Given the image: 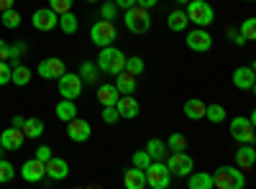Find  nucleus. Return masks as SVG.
<instances>
[{
  "label": "nucleus",
  "mask_w": 256,
  "mask_h": 189,
  "mask_svg": "<svg viewBox=\"0 0 256 189\" xmlns=\"http://www.w3.org/2000/svg\"><path fill=\"white\" fill-rule=\"evenodd\" d=\"M212 187L216 189H244L246 187V174L236 164H226V166L212 172Z\"/></svg>",
  "instance_id": "nucleus-1"
},
{
  "label": "nucleus",
  "mask_w": 256,
  "mask_h": 189,
  "mask_svg": "<svg viewBox=\"0 0 256 189\" xmlns=\"http://www.w3.org/2000/svg\"><path fill=\"white\" fill-rule=\"evenodd\" d=\"M123 23L126 28L136 33V36H144L152 31V10H146L141 5H131V8H126V15H123Z\"/></svg>",
  "instance_id": "nucleus-2"
},
{
  "label": "nucleus",
  "mask_w": 256,
  "mask_h": 189,
  "mask_svg": "<svg viewBox=\"0 0 256 189\" xmlns=\"http://www.w3.org/2000/svg\"><path fill=\"white\" fill-rule=\"evenodd\" d=\"M98 69L100 72H105V74H118V72H123L126 69V54L120 51V49H116L113 44L110 46H102L100 49V54H98Z\"/></svg>",
  "instance_id": "nucleus-3"
},
{
  "label": "nucleus",
  "mask_w": 256,
  "mask_h": 189,
  "mask_svg": "<svg viewBox=\"0 0 256 189\" xmlns=\"http://www.w3.org/2000/svg\"><path fill=\"white\" fill-rule=\"evenodd\" d=\"M184 13L190 18V23H195L198 28H208L212 20H216V10H212V5L208 0H190Z\"/></svg>",
  "instance_id": "nucleus-4"
},
{
  "label": "nucleus",
  "mask_w": 256,
  "mask_h": 189,
  "mask_svg": "<svg viewBox=\"0 0 256 189\" xmlns=\"http://www.w3.org/2000/svg\"><path fill=\"white\" fill-rule=\"evenodd\" d=\"M228 131H230V138L236 141V143H254L256 141V133H254V113L248 118L246 115L230 118Z\"/></svg>",
  "instance_id": "nucleus-5"
},
{
  "label": "nucleus",
  "mask_w": 256,
  "mask_h": 189,
  "mask_svg": "<svg viewBox=\"0 0 256 189\" xmlns=\"http://www.w3.org/2000/svg\"><path fill=\"white\" fill-rule=\"evenodd\" d=\"M116 38H118V28L113 26V20H95L92 23V28H90V41L95 46H110V44H116Z\"/></svg>",
  "instance_id": "nucleus-6"
},
{
  "label": "nucleus",
  "mask_w": 256,
  "mask_h": 189,
  "mask_svg": "<svg viewBox=\"0 0 256 189\" xmlns=\"http://www.w3.org/2000/svg\"><path fill=\"white\" fill-rule=\"evenodd\" d=\"M144 174H146V187L152 189H169V184H172V174H169L164 161H152L144 169Z\"/></svg>",
  "instance_id": "nucleus-7"
},
{
  "label": "nucleus",
  "mask_w": 256,
  "mask_h": 189,
  "mask_svg": "<svg viewBox=\"0 0 256 189\" xmlns=\"http://www.w3.org/2000/svg\"><path fill=\"white\" fill-rule=\"evenodd\" d=\"M164 164H166L169 174L180 177V179H184L192 169H195V161H192V156L187 151H169V156L164 159Z\"/></svg>",
  "instance_id": "nucleus-8"
},
{
  "label": "nucleus",
  "mask_w": 256,
  "mask_h": 189,
  "mask_svg": "<svg viewBox=\"0 0 256 189\" xmlns=\"http://www.w3.org/2000/svg\"><path fill=\"white\" fill-rule=\"evenodd\" d=\"M82 87H84V82L80 79L77 72H64L59 79H56V90L64 100H77L82 95Z\"/></svg>",
  "instance_id": "nucleus-9"
},
{
  "label": "nucleus",
  "mask_w": 256,
  "mask_h": 189,
  "mask_svg": "<svg viewBox=\"0 0 256 189\" xmlns=\"http://www.w3.org/2000/svg\"><path fill=\"white\" fill-rule=\"evenodd\" d=\"M184 44H187V49L190 51H198V54H205V51H210L212 49V36H210V31L208 28H190L187 31V36H184Z\"/></svg>",
  "instance_id": "nucleus-10"
},
{
  "label": "nucleus",
  "mask_w": 256,
  "mask_h": 189,
  "mask_svg": "<svg viewBox=\"0 0 256 189\" xmlns=\"http://www.w3.org/2000/svg\"><path fill=\"white\" fill-rule=\"evenodd\" d=\"M90 136H92V125L84 118H72L67 123V138L72 143H84V141H90Z\"/></svg>",
  "instance_id": "nucleus-11"
},
{
  "label": "nucleus",
  "mask_w": 256,
  "mask_h": 189,
  "mask_svg": "<svg viewBox=\"0 0 256 189\" xmlns=\"http://www.w3.org/2000/svg\"><path fill=\"white\" fill-rule=\"evenodd\" d=\"M20 177H24V182H28V184L44 182V179H46V166H44V161L28 159L24 166H20Z\"/></svg>",
  "instance_id": "nucleus-12"
},
{
  "label": "nucleus",
  "mask_w": 256,
  "mask_h": 189,
  "mask_svg": "<svg viewBox=\"0 0 256 189\" xmlns=\"http://www.w3.org/2000/svg\"><path fill=\"white\" fill-rule=\"evenodd\" d=\"M56 20H59V15H56L52 8H38V10L31 15L34 28H36V31H41V33L54 31V28H56Z\"/></svg>",
  "instance_id": "nucleus-13"
},
{
  "label": "nucleus",
  "mask_w": 256,
  "mask_h": 189,
  "mask_svg": "<svg viewBox=\"0 0 256 189\" xmlns=\"http://www.w3.org/2000/svg\"><path fill=\"white\" fill-rule=\"evenodd\" d=\"M36 72H38L41 79H59L64 72H67V67H64V61H62V59L49 56V59H44V61H38Z\"/></svg>",
  "instance_id": "nucleus-14"
},
{
  "label": "nucleus",
  "mask_w": 256,
  "mask_h": 189,
  "mask_svg": "<svg viewBox=\"0 0 256 189\" xmlns=\"http://www.w3.org/2000/svg\"><path fill=\"white\" fill-rule=\"evenodd\" d=\"M230 82H233V87H236V90L251 92L256 87V72H254V67H238V69H233Z\"/></svg>",
  "instance_id": "nucleus-15"
},
{
  "label": "nucleus",
  "mask_w": 256,
  "mask_h": 189,
  "mask_svg": "<svg viewBox=\"0 0 256 189\" xmlns=\"http://www.w3.org/2000/svg\"><path fill=\"white\" fill-rule=\"evenodd\" d=\"M26 136L20 128H16V125H10V128L0 131V146H3V151H18L20 146H24Z\"/></svg>",
  "instance_id": "nucleus-16"
},
{
  "label": "nucleus",
  "mask_w": 256,
  "mask_h": 189,
  "mask_svg": "<svg viewBox=\"0 0 256 189\" xmlns=\"http://www.w3.org/2000/svg\"><path fill=\"white\" fill-rule=\"evenodd\" d=\"M116 110H118V115L123 120H134L141 113V105H138V100L134 95H120L118 102H116Z\"/></svg>",
  "instance_id": "nucleus-17"
},
{
  "label": "nucleus",
  "mask_w": 256,
  "mask_h": 189,
  "mask_svg": "<svg viewBox=\"0 0 256 189\" xmlns=\"http://www.w3.org/2000/svg\"><path fill=\"white\" fill-rule=\"evenodd\" d=\"M44 166H46V179H52V182H64L70 177V164L59 156H52Z\"/></svg>",
  "instance_id": "nucleus-18"
},
{
  "label": "nucleus",
  "mask_w": 256,
  "mask_h": 189,
  "mask_svg": "<svg viewBox=\"0 0 256 189\" xmlns=\"http://www.w3.org/2000/svg\"><path fill=\"white\" fill-rule=\"evenodd\" d=\"M254 161H256L254 143H238V151H236V166H238L241 172H251V169H254Z\"/></svg>",
  "instance_id": "nucleus-19"
},
{
  "label": "nucleus",
  "mask_w": 256,
  "mask_h": 189,
  "mask_svg": "<svg viewBox=\"0 0 256 189\" xmlns=\"http://www.w3.org/2000/svg\"><path fill=\"white\" fill-rule=\"evenodd\" d=\"M113 85H116V90H118L120 95H136V90H138L136 77H134L131 72H126V69L116 74V82H113Z\"/></svg>",
  "instance_id": "nucleus-20"
},
{
  "label": "nucleus",
  "mask_w": 256,
  "mask_h": 189,
  "mask_svg": "<svg viewBox=\"0 0 256 189\" xmlns=\"http://www.w3.org/2000/svg\"><path fill=\"white\" fill-rule=\"evenodd\" d=\"M184 179H187L190 189H216V187H212V174L210 172H195V169H192Z\"/></svg>",
  "instance_id": "nucleus-21"
},
{
  "label": "nucleus",
  "mask_w": 256,
  "mask_h": 189,
  "mask_svg": "<svg viewBox=\"0 0 256 189\" xmlns=\"http://www.w3.org/2000/svg\"><path fill=\"white\" fill-rule=\"evenodd\" d=\"M123 187H126V189H144V187H146V174H144V169H136V166L126 169V172H123Z\"/></svg>",
  "instance_id": "nucleus-22"
},
{
  "label": "nucleus",
  "mask_w": 256,
  "mask_h": 189,
  "mask_svg": "<svg viewBox=\"0 0 256 189\" xmlns=\"http://www.w3.org/2000/svg\"><path fill=\"white\" fill-rule=\"evenodd\" d=\"M187 26H190V18H187V13L182 8H177V10H172V13L166 15V28L169 31L182 33V31H187Z\"/></svg>",
  "instance_id": "nucleus-23"
},
{
  "label": "nucleus",
  "mask_w": 256,
  "mask_h": 189,
  "mask_svg": "<svg viewBox=\"0 0 256 189\" xmlns=\"http://www.w3.org/2000/svg\"><path fill=\"white\" fill-rule=\"evenodd\" d=\"M10 82L16 87H26L31 82V69L26 64H20V61H13L10 64Z\"/></svg>",
  "instance_id": "nucleus-24"
},
{
  "label": "nucleus",
  "mask_w": 256,
  "mask_h": 189,
  "mask_svg": "<svg viewBox=\"0 0 256 189\" xmlns=\"http://www.w3.org/2000/svg\"><path fill=\"white\" fill-rule=\"evenodd\" d=\"M182 113H184L187 120H202V118H205V102H202L200 97H190V100L184 102Z\"/></svg>",
  "instance_id": "nucleus-25"
},
{
  "label": "nucleus",
  "mask_w": 256,
  "mask_h": 189,
  "mask_svg": "<svg viewBox=\"0 0 256 189\" xmlns=\"http://www.w3.org/2000/svg\"><path fill=\"white\" fill-rule=\"evenodd\" d=\"M118 97H120V92L116 90L113 82H105V85L98 87V102L102 105V108H108V105H116Z\"/></svg>",
  "instance_id": "nucleus-26"
},
{
  "label": "nucleus",
  "mask_w": 256,
  "mask_h": 189,
  "mask_svg": "<svg viewBox=\"0 0 256 189\" xmlns=\"http://www.w3.org/2000/svg\"><path fill=\"white\" fill-rule=\"evenodd\" d=\"M56 120H62V123H70L72 118H77V102L74 100H64L62 97V102H56Z\"/></svg>",
  "instance_id": "nucleus-27"
},
{
  "label": "nucleus",
  "mask_w": 256,
  "mask_h": 189,
  "mask_svg": "<svg viewBox=\"0 0 256 189\" xmlns=\"http://www.w3.org/2000/svg\"><path fill=\"white\" fill-rule=\"evenodd\" d=\"M146 151H148V156H152V161H164V159L169 156L166 141H162V138H148Z\"/></svg>",
  "instance_id": "nucleus-28"
},
{
  "label": "nucleus",
  "mask_w": 256,
  "mask_h": 189,
  "mask_svg": "<svg viewBox=\"0 0 256 189\" xmlns=\"http://www.w3.org/2000/svg\"><path fill=\"white\" fill-rule=\"evenodd\" d=\"M20 131H24V136L26 138H41V136H44V120H41V118H26V123H24V128H20Z\"/></svg>",
  "instance_id": "nucleus-29"
},
{
  "label": "nucleus",
  "mask_w": 256,
  "mask_h": 189,
  "mask_svg": "<svg viewBox=\"0 0 256 189\" xmlns=\"http://www.w3.org/2000/svg\"><path fill=\"white\" fill-rule=\"evenodd\" d=\"M56 26L67 33V36H72V33H77V26H80V18L72 13V10H67V13H62L59 15V20H56Z\"/></svg>",
  "instance_id": "nucleus-30"
},
{
  "label": "nucleus",
  "mask_w": 256,
  "mask_h": 189,
  "mask_svg": "<svg viewBox=\"0 0 256 189\" xmlns=\"http://www.w3.org/2000/svg\"><path fill=\"white\" fill-rule=\"evenodd\" d=\"M228 118V110L223 108L220 102H212V105H205V120H210V123H223Z\"/></svg>",
  "instance_id": "nucleus-31"
},
{
  "label": "nucleus",
  "mask_w": 256,
  "mask_h": 189,
  "mask_svg": "<svg viewBox=\"0 0 256 189\" xmlns=\"http://www.w3.org/2000/svg\"><path fill=\"white\" fill-rule=\"evenodd\" d=\"M98 64H95V61H82V67H80V79L84 82V85H95V82H98Z\"/></svg>",
  "instance_id": "nucleus-32"
},
{
  "label": "nucleus",
  "mask_w": 256,
  "mask_h": 189,
  "mask_svg": "<svg viewBox=\"0 0 256 189\" xmlns=\"http://www.w3.org/2000/svg\"><path fill=\"white\" fill-rule=\"evenodd\" d=\"M0 20H3V26L6 28H10V31H16V28H20V13L16 10V8H8V10H3L0 13Z\"/></svg>",
  "instance_id": "nucleus-33"
},
{
  "label": "nucleus",
  "mask_w": 256,
  "mask_h": 189,
  "mask_svg": "<svg viewBox=\"0 0 256 189\" xmlns=\"http://www.w3.org/2000/svg\"><path fill=\"white\" fill-rule=\"evenodd\" d=\"M146 69V61L141 56H126V72H131L134 77H141Z\"/></svg>",
  "instance_id": "nucleus-34"
},
{
  "label": "nucleus",
  "mask_w": 256,
  "mask_h": 189,
  "mask_svg": "<svg viewBox=\"0 0 256 189\" xmlns=\"http://www.w3.org/2000/svg\"><path fill=\"white\" fill-rule=\"evenodd\" d=\"M166 149L169 151H187V136L184 133H172L166 138Z\"/></svg>",
  "instance_id": "nucleus-35"
},
{
  "label": "nucleus",
  "mask_w": 256,
  "mask_h": 189,
  "mask_svg": "<svg viewBox=\"0 0 256 189\" xmlns=\"http://www.w3.org/2000/svg\"><path fill=\"white\" fill-rule=\"evenodd\" d=\"M118 15V5L113 0H100V18L102 20H113Z\"/></svg>",
  "instance_id": "nucleus-36"
},
{
  "label": "nucleus",
  "mask_w": 256,
  "mask_h": 189,
  "mask_svg": "<svg viewBox=\"0 0 256 189\" xmlns=\"http://www.w3.org/2000/svg\"><path fill=\"white\" fill-rule=\"evenodd\" d=\"M13 177H16V166L0 156V184H8Z\"/></svg>",
  "instance_id": "nucleus-37"
},
{
  "label": "nucleus",
  "mask_w": 256,
  "mask_h": 189,
  "mask_svg": "<svg viewBox=\"0 0 256 189\" xmlns=\"http://www.w3.org/2000/svg\"><path fill=\"white\" fill-rule=\"evenodd\" d=\"M238 31H241V36H244L246 41H254V38H256V18H254V15H248V18L244 20V23H241V28H238Z\"/></svg>",
  "instance_id": "nucleus-38"
},
{
  "label": "nucleus",
  "mask_w": 256,
  "mask_h": 189,
  "mask_svg": "<svg viewBox=\"0 0 256 189\" xmlns=\"http://www.w3.org/2000/svg\"><path fill=\"white\" fill-rule=\"evenodd\" d=\"M131 164L136 166V169H146V166L152 164V156H148V151H146V149H141V151H134V156H131Z\"/></svg>",
  "instance_id": "nucleus-39"
},
{
  "label": "nucleus",
  "mask_w": 256,
  "mask_h": 189,
  "mask_svg": "<svg viewBox=\"0 0 256 189\" xmlns=\"http://www.w3.org/2000/svg\"><path fill=\"white\" fill-rule=\"evenodd\" d=\"M26 54V41H16V44H8V61H16Z\"/></svg>",
  "instance_id": "nucleus-40"
},
{
  "label": "nucleus",
  "mask_w": 256,
  "mask_h": 189,
  "mask_svg": "<svg viewBox=\"0 0 256 189\" xmlns=\"http://www.w3.org/2000/svg\"><path fill=\"white\" fill-rule=\"evenodd\" d=\"M72 5H74V0H49V8H52L56 15L72 10Z\"/></svg>",
  "instance_id": "nucleus-41"
},
{
  "label": "nucleus",
  "mask_w": 256,
  "mask_h": 189,
  "mask_svg": "<svg viewBox=\"0 0 256 189\" xmlns=\"http://www.w3.org/2000/svg\"><path fill=\"white\" fill-rule=\"evenodd\" d=\"M100 118H102V123H108V125H113V123L120 120V115H118V110H116V105H108V108H102Z\"/></svg>",
  "instance_id": "nucleus-42"
},
{
  "label": "nucleus",
  "mask_w": 256,
  "mask_h": 189,
  "mask_svg": "<svg viewBox=\"0 0 256 189\" xmlns=\"http://www.w3.org/2000/svg\"><path fill=\"white\" fill-rule=\"evenodd\" d=\"M10 85V64L8 61H0V87Z\"/></svg>",
  "instance_id": "nucleus-43"
},
{
  "label": "nucleus",
  "mask_w": 256,
  "mask_h": 189,
  "mask_svg": "<svg viewBox=\"0 0 256 189\" xmlns=\"http://www.w3.org/2000/svg\"><path fill=\"white\" fill-rule=\"evenodd\" d=\"M52 156H54V154H52V149H49V146H38V149H36V156H34V159H38V161H44V164H46V161H49Z\"/></svg>",
  "instance_id": "nucleus-44"
},
{
  "label": "nucleus",
  "mask_w": 256,
  "mask_h": 189,
  "mask_svg": "<svg viewBox=\"0 0 256 189\" xmlns=\"http://www.w3.org/2000/svg\"><path fill=\"white\" fill-rule=\"evenodd\" d=\"M228 38H230L236 46H244V44H246V38L241 36V31H238V28H228Z\"/></svg>",
  "instance_id": "nucleus-45"
},
{
  "label": "nucleus",
  "mask_w": 256,
  "mask_h": 189,
  "mask_svg": "<svg viewBox=\"0 0 256 189\" xmlns=\"http://www.w3.org/2000/svg\"><path fill=\"white\" fill-rule=\"evenodd\" d=\"M136 5H141V8H146V10H152V8L159 5V0H136Z\"/></svg>",
  "instance_id": "nucleus-46"
},
{
  "label": "nucleus",
  "mask_w": 256,
  "mask_h": 189,
  "mask_svg": "<svg viewBox=\"0 0 256 189\" xmlns=\"http://www.w3.org/2000/svg\"><path fill=\"white\" fill-rule=\"evenodd\" d=\"M113 3L118 5V10H126V8H131V5H136V0H113Z\"/></svg>",
  "instance_id": "nucleus-47"
},
{
  "label": "nucleus",
  "mask_w": 256,
  "mask_h": 189,
  "mask_svg": "<svg viewBox=\"0 0 256 189\" xmlns=\"http://www.w3.org/2000/svg\"><path fill=\"white\" fill-rule=\"evenodd\" d=\"M0 61H8V41L0 38Z\"/></svg>",
  "instance_id": "nucleus-48"
},
{
  "label": "nucleus",
  "mask_w": 256,
  "mask_h": 189,
  "mask_svg": "<svg viewBox=\"0 0 256 189\" xmlns=\"http://www.w3.org/2000/svg\"><path fill=\"white\" fill-rule=\"evenodd\" d=\"M24 123H26L24 115H13V123H10V125H16V128H24Z\"/></svg>",
  "instance_id": "nucleus-49"
},
{
  "label": "nucleus",
  "mask_w": 256,
  "mask_h": 189,
  "mask_svg": "<svg viewBox=\"0 0 256 189\" xmlns=\"http://www.w3.org/2000/svg\"><path fill=\"white\" fill-rule=\"evenodd\" d=\"M8 8H13V0H0V13L8 10Z\"/></svg>",
  "instance_id": "nucleus-50"
},
{
  "label": "nucleus",
  "mask_w": 256,
  "mask_h": 189,
  "mask_svg": "<svg viewBox=\"0 0 256 189\" xmlns=\"http://www.w3.org/2000/svg\"><path fill=\"white\" fill-rule=\"evenodd\" d=\"M174 3H180V5H187V3H190V0H174Z\"/></svg>",
  "instance_id": "nucleus-51"
},
{
  "label": "nucleus",
  "mask_w": 256,
  "mask_h": 189,
  "mask_svg": "<svg viewBox=\"0 0 256 189\" xmlns=\"http://www.w3.org/2000/svg\"><path fill=\"white\" fill-rule=\"evenodd\" d=\"M88 3H100V0H88Z\"/></svg>",
  "instance_id": "nucleus-52"
},
{
  "label": "nucleus",
  "mask_w": 256,
  "mask_h": 189,
  "mask_svg": "<svg viewBox=\"0 0 256 189\" xmlns=\"http://www.w3.org/2000/svg\"><path fill=\"white\" fill-rule=\"evenodd\" d=\"M0 156H3V146H0Z\"/></svg>",
  "instance_id": "nucleus-53"
},
{
  "label": "nucleus",
  "mask_w": 256,
  "mask_h": 189,
  "mask_svg": "<svg viewBox=\"0 0 256 189\" xmlns=\"http://www.w3.org/2000/svg\"><path fill=\"white\" fill-rule=\"evenodd\" d=\"M244 3H254V0H244Z\"/></svg>",
  "instance_id": "nucleus-54"
}]
</instances>
